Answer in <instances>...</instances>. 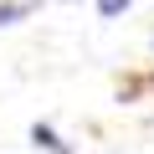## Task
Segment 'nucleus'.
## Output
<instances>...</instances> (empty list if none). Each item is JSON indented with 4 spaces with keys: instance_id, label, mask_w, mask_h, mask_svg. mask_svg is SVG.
Listing matches in <instances>:
<instances>
[{
    "instance_id": "1",
    "label": "nucleus",
    "mask_w": 154,
    "mask_h": 154,
    "mask_svg": "<svg viewBox=\"0 0 154 154\" xmlns=\"http://www.w3.org/2000/svg\"><path fill=\"white\" fill-rule=\"evenodd\" d=\"M31 144H36V149H46V154H72V149L57 139V128H51V123H41V118L31 123Z\"/></svg>"
},
{
    "instance_id": "2",
    "label": "nucleus",
    "mask_w": 154,
    "mask_h": 154,
    "mask_svg": "<svg viewBox=\"0 0 154 154\" xmlns=\"http://www.w3.org/2000/svg\"><path fill=\"white\" fill-rule=\"evenodd\" d=\"M36 11V0H0V26H16Z\"/></svg>"
},
{
    "instance_id": "3",
    "label": "nucleus",
    "mask_w": 154,
    "mask_h": 154,
    "mask_svg": "<svg viewBox=\"0 0 154 154\" xmlns=\"http://www.w3.org/2000/svg\"><path fill=\"white\" fill-rule=\"evenodd\" d=\"M128 5H134V0H98V16H103V21H113V16H123Z\"/></svg>"
}]
</instances>
